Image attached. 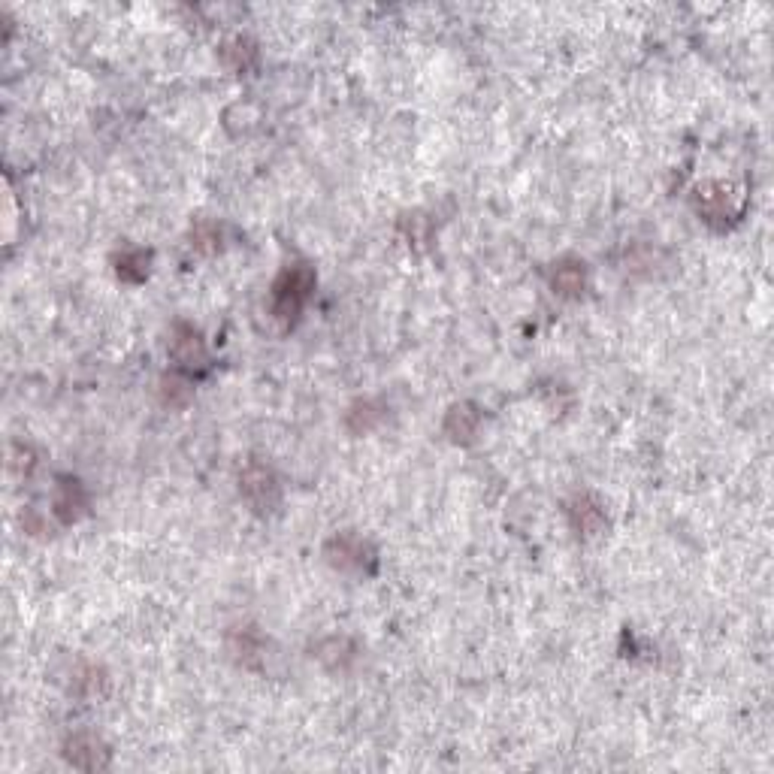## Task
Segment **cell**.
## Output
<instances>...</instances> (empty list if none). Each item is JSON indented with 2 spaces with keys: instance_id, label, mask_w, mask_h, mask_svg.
Here are the masks:
<instances>
[{
  "instance_id": "obj_1",
  "label": "cell",
  "mask_w": 774,
  "mask_h": 774,
  "mask_svg": "<svg viewBox=\"0 0 774 774\" xmlns=\"http://www.w3.org/2000/svg\"><path fill=\"white\" fill-rule=\"evenodd\" d=\"M315 291V270L309 264L285 267L282 276L273 282V318L282 324H294Z\"/></svg>"
},
{
  "instance_id": "obj_2",
  "label": "cell",
  "mask_w": 774,
  "mask_h": 774,
  "mask_svg": "<svg viewBox=\"0 0 774 774\" xmlns=\"http://www.w3.org/2000/svg\"><path fill=\"white\" fill-rule=\"evenodd\" d=\"M324 557L336 572H348V575H375L378 569L375 548L357 533H336L324 545Z\"/></svg>"
},
{
  "instance_id": "obj_3",
  "label": "cell",
  "mask_w": 774,
  "mask_h": 774,
  "mask_svg": "<svg viewBox=\"0 0 774 774\" xmlns=\"http://www.w3.org/2000/svg\"><path fill=\"white\" fill-rule=\"evenodd\" d=\"M239 493L248 502V508L254 514H273L282 505V487L276 472L261 463V460H251L242 475H239Z\"/></svg>"
},
{
  "instance_id": "obj_4",
  "label": "cell",
  "mask_w": 774,
  "mask_h": 774,
  "mask_svg": "<svg viewBox=\"0 0 774 774\" xmlns=\"http://www.w3.org/2000/svg\"><path fill=\"white\" fill-rule=\"evenodd\" d=\"M170 357L176 360L179 372H185V375H194V372H206V369H209L206 342H203L200 330L191 327V324H176V327H173Z\"/></svg>"
},
{
  "instance_id": "obj_5",
  "label": "cell",
  "mask_w": 774,
  "mask_h": 774,
  "mask_svg": "<svg viewBox=\"0 0 774 774\" xmlns=\"http://www.w3.org/2000/svg\"><path fill=\"white\" fill-rule=\"evenodd\" d=\"M64 759L82 771H103V768H109L112 753L94 732H73L64 741Z\"/></svg>"
},
{
  "instance_id": "obj_6",
  "label": "cell",
  "mask_w": 774,
  "mask_h": 774,
  "mask_svg": "<svg viewBox=\"0 0 774 774\" xmlns=\"http://www.w3.org/2000/svg\"><path fill=\"white\" fill-rule=\"evenodd\" d=\"M52 511L61 524H76L88 514V490L82 487L79 478L73 475H58L55 484V499H52Z\"/></svg>"
},
{
  "instance_id": "obj_7",
  "label": "cell",
  "mask_w": 774,
  "mask_h": 774,
  "mask_svg": "<svg viewBox=\"0 0 774 774\" xmlns=\"http://www.w3.org/2000/svg\"><path fill=\"white\" fill-rule=\"evenodd\" d=\"M569 524L578 539H596L608 530V514L593 496H575L569 502Z\"/></svg>"
},
{
  "instance_id": "obj_8",
  "label": "cell",
  "mask_w": 774,
  "mask_h": 774,
  "mask_svg": "<svg viewBox=\"0 0 774 774\" xmlns=\"http://www.w3.org/2000/svg\"><path fill=\"white\" fill-rule=\"evenodd\" d=\"M67 678H70L67 690L79 699H100L109 690V675L97 663H88V660H76L70 666Z\"/></svg>"
},
{
  "instance_id": "obj_9",
  "label": "cell",
  "mask_w": 774,
  "mask_h": 774,
  "mask_svg": "<svg viewBox=\"0 0 774 774\" xmlns=\"http://www.w3.org/2000/svg\"><path fill=\"white\" fill-rule=\"evenodd\" d=\"M481 427V412L475 403H454L445 415V436L454 445H472Z\"/></svg>"
},
{
  "instance_id": "obj_10",
  "label": "cell",
  "mask_w": 774,
  "mask_h": 774,
  "mask_svg": "<svg viewBox=\"0 0 774 774\" xmlns=\"http://www.w3.org/2000/svg\"><path fill=\"white\" fill-rule=\"evenodd\" d=\"M551 288L554 294L572 300V297H581L584 288H587V264L584 261H575V257H566V261L554 264L551 270Z\"/></svg>"
},
{
  "instance_id": "obj_11",
  "label": "cell",
  "mask_w": 774,
  "mask_h": 774,
  "mask_svg": "<svg viewBox=\"0 0 774 774\" xmlns=\"http://www.w3.org/2000/svg\"><path fill=\"white\" fill-rule=\"evenodd\" d=\"M149 273H152V251H146V248H124L115 257V276L121 282L140 285L149 279Z\"/></svg>"
},
{
  "instance_id": "obj_12",
  "label": "cell",
  "mask_w": 774,
  "mask_h": 774,
  "mask_svg": "<svg viewBox=\"0 0 774 774\" xmlns=\"http://www.w3.org/2000/svg\"><path fill=\"white\" fill-rule=\"evenodd\" d=\"M264 638H261V632H257L254 626H245V629H236V632H230V654L242 663V666H257V660L264 657Z\"/></svg>"
},
{
  "instance_id": "obj_13",
  "label": "cell",
  "mask_w": 774,
  "mask_h": 774,
  "mask_svg": "<svg viewBox=\"0 0 774 774\" xmlns=\"http://www.w3.org/2000/svg\"><path fill=\"white\" fill-rule=\"evenodd\" d=\"M699 212L708 218V221H717V218H732L738 212V203H735V194L729 185H717L714 191L705 188L699 191Z\"/></svg>"
},
{
  "instance_id": "obj_14",
  "label": "cell",
  "mask_w": 774,
  "mask_h": 774,
  "mask_svg": "<svg viewBox=\"0 0 774 774\" xmlns=\"http://www.w3.org/2000/svg\"><path fill=\"white\" fill-rule=\"evenodd\" d=\"M381 418H384V409H381L378 403H372V400H357V403L348 409L345 424H348V430H351L354 436H363V433L375 430V427L381 424Z\"/></svg>"
},
{
  "instance_id": "obj_15",
  "label": "cell",
  "mask_w": 774,
  "mask_h": 774,
  "mask_svg": "<svg viewBox=\"0 0 774 774\" xmlns=\"http://www.w3.org/2000/svg\"><path fill=\"white\" fill-rule=\"evenodd\" d=\"M400 233L406 236L409 245L424 248V245L430 242V236H433V221H430L424 212H406V215L400 218Z\"/></svg>"
},
{
  "instance_id": "obj_16",
  "label": "cell",
  "mask_w": 774,
  "mask_h": 774,
  "mask_svg": "<svg viewBox=\"0 0 774 774\" xmlns=\"http://www.w3.org/2000/svg\"><path fill=\"white\" fill-rule=\"evenodd\" d=\"M161 397H164V403H167V406H173V409H182V406H188V400L194 397V391H191V381H188L182 372L164 375V378H161Z\"/></svg>"
},
{
  "instance_id": "obj_17",
  "label": "cell",
  "mask_w": 774,
  "mask_h": 774,
  "mask_svg": "<svg viewBox=\"0 0 774 774\" xmlns=\"http://www.w3.org/2000/svg\"><path fill=\"white\" fill-rule=\"evenodd\" d=\"M224 61L233 67V70H248L257 64V46L248 40V37H236L224 46Z\"/></svg>"
},
{
  "instance_id": "obj_18",
  "label": "cell",
  "mask_w": 774,
  "mask_h": 774,
  "mask_svg": "<svg viewBox=\"0 0 774 774\" xmlns=\"http://www.w3.org/2000/svg\"><path fill=\"white\" fill-rule=\"evenodd\" d=\"M191 245L203 254H215L221 251V227L215 221H197L194 230H191Z\"/></svg>"
}]
</instances>
